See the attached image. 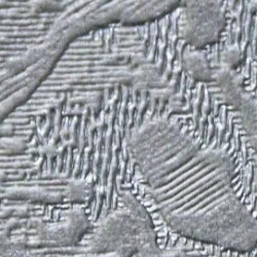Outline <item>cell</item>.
Instances as JSON below:
<instances>
[{"instance_id": "277c9868", "label": "cell", "mask_w": 257, "mask_h": 257, "mask_svg": "<svg viewBox=\"0 0 257 257\" xmlns=\"http://www.w3.org/2000/svg\"><path fill=\"white\" fill-rule=\"evenodd\" d=\"M214 82L221 93L224 103L239 117L247 143L257 155V98L246 91L242 75L235 69L225 67L216 69Z\"/></svg>"}, {"instance_id": "5bb4252c", "label": "cell", "mask_w": 257, "mask_h": 257, "mask_svg": "<svg viewBox=\"0 0 257 257\" xmlns=\"http://www.w3.org/2000/svg\"><path fill=\"white\" fill-rule=\"evenodd\" d=\"M255 62L257 63V54H256V57H255Z\"/></svg>"}, {"instance_id": "3957f363", "label": "cell", "mask_w": 257, "mask_h": 257, "mask_svg": "<svg viewBox=\"0 0 257 257\" xmlns=\"http://www.w3.org/2000/svg\"><path fill=\"white\" fill-rule=\"evenodd\" d=\"M178 13L179 35L186 46L206 50L220 40L226 27L220 0H198Z\"/></svg>"}, {"instance_id": "30bf717a", "label": "cell", "mask_w": 257, "mask_h": 257, "mask_svg": "<svg viewBox=\"0 0 257 257\" xmlns=\"http://www.w3.org/2000/svg\"><path fill=\"white\" fill-rule=\"evenodd\" d=\"M242 53L240 51V48L238 46H229L227 47L221 57V66L229 69H235L237 65H239V62L241 60Z\"/></svg>"}, {"instance_id": "52a82bcc", "label": "cell", "mask_w": 257, "mask_h": 257, "mask_svg": "<svg viewBox=\"0 0 257 257\" xmlns=\"http://www.w3.org/2000/svg\"><path fill=\"white\" fill-rule=\"evenodd\" d=\"M95 194V184L85 178L69 179L63 191L64 198L68 202L78 206L91 202L94 199Z\"/></svg>"}, {"instance_id": "4fadbf2b", "label": "cell", "mask_w": 257, "mask_h": 257, "mask_svg": "<svg viewBox=\"0 0 257 257\" xmlns=\"http://www.w3.org/2000/svg\"><path fill=\"white\" fill-rule=\"evenodd\" d=\"M252 166H253V182H252V186H253V190L254 194L257 197V155H255L252 159Z\"/></svg>"}, {"instance_id": "5b68a950", "label": "cell", "mask_w": 257, "mask_h": 257, "mask_svg": "<svg viewBox=\"0 0 257 257\" xmlns=\"http://www.w3.org/2000/svg\"><path fill=\"white\" fill-rule=\"evenodd\" d=\"M91 228L88 214L81 206L74 205L60 220L44 223L37 230L41 243L59 247H72L80 243Z\"/></svg>"}, {"instance_id": "6da1fadb", "label": "cell", "mask_w": 257, "mask_h": 257, "mask_svg": "<svg viewBox=\"0 0 257 257\" xmlns=\"http://www.w3.org/2000/svg\"><path fill=\"white\" fill-rule=\"evenodd\" d=\"M125 148L174 232L239 253L256 248L257 219L235 192V165L226 151L204 146L165 116L136 126Z\"/></svg>"}, {"instance_id": "7a4b0ae2", "label": "cell", "mask_w": 257, "mask_h": 257, "mask_svg": "<svg viewBox=\"0 0 257 257\" xmlns=\"http://www.w3.org/2000/svg\"><path fill=\"white\" fill-rule=\"evenodd\" d=\"M120 206L102 217L95 225L89 248L92 254H119L135 257L159 246L153 219L144 206L130 192L120 196Z\"/></svg>"}, {"instance_id": "7c38bea8", "label": "cell", "mask_w": 257, "mask_h": 257, "mask_svg": "<svg viewBox=\"0 0 257 257\" xmlns=\"http://www.w3.org/2000/svg\"><path fill=\"white\" fill-rule=\"evenodd\" d=\"M32 10L36 13H52L57 12L60 7V0H33Z\"/></svg>"}, {"instance_id": "ba28073f", "label": "cell", "mask_w": 257, "mask_h": 257, "mask_svg": "<svg viewBox=\"0 0 257 257\" xmlns=\"http://www.w3.org/2000/svg\"><path fill=\"white\" fill-rule=\"evenodd\" d=\"M0 257H37L26 244L16 241L6 231L0 232Z\"/></svg>"}, {"instance_id": "8fae6325", "label": "cell", "mask_w": 257, "mask_h": 257, "mask_svg": "<svg viewBox=\"0 0 257 257\" xmlns=\"http://www.w3.org/2000/svg\"><path fill=\"white\" fill-rule=\"evenodd\" d=\"M0 146L10 155H20L26 151V144L21 138L5 137L0 140Z\"/></svg>"}, {"instance_id": "9c48e42d", "label": "cell", "mask_w": 257, "mask_h": 257, "mask_svg": "<svg viewBox=\"0 0 257 257\" xmlns=\"http://www.w3.org/2000/svg\"><path fill=\"white\" fill-rule=\"evenodd\" d=\"M135 257H191L184 250L178 248L161 249L159 246L138 253Z\"/></svg>"}, {"instance_id": "8992f818", "label": "cell", "mask_w": 257, "mask_h": 257, "mask_svg": "<svg viewBox=\"0 0 257 257\" xmlns=\"http://www.w3.org/2000/svg\"><path fill=\"white\" fill-rule=\"evenodd\" d=\"M181 67L190 78L200 83L214 81L215 70H213L205 50L187 46L181 56Z\"/></svg>"}]
</instances>
